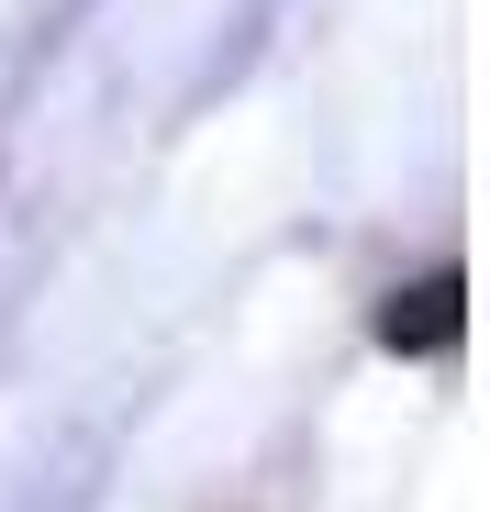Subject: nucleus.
Wrapping results in <instances>:
<instances>
[{
  "label": "nucleus",
  "mask_w": 490,
  "mask_h": 512,
  "mask_svg": "<svg viewBox=\"0 0 490 512\" xmlns=\"http://www.w3.org/2000/svg\"><path fill=\"white\" fill-rule=\"evenodd\" d=\"M379 334H390V346H424V357H435V346H457V268H435V279H424L413 301L390 290V312H379Z\"/></svg>",
  "instance_id": "nucleus-1"
}]
</instances>
